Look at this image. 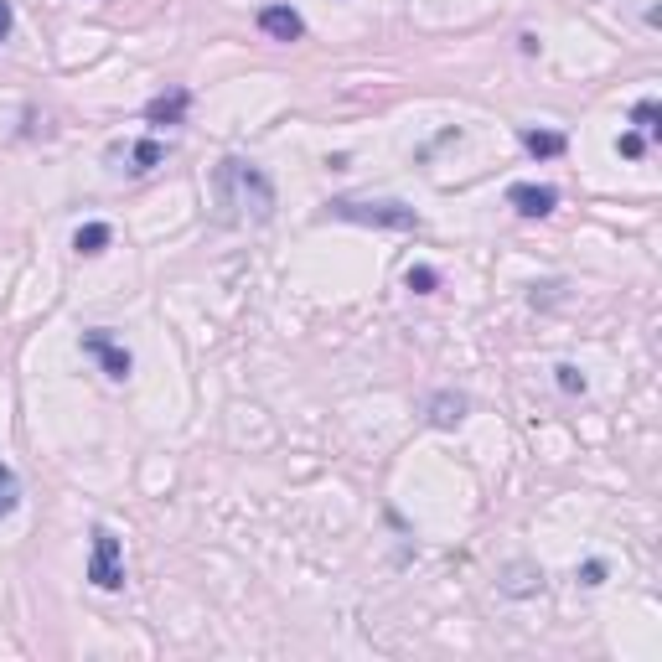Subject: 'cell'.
<instances>
[{"label": "cell", "instance_id": "obj_19", "mask_svg": "<svg viewBox=\"0 0 662 662\" xmlns=\"http://www.w3.org/2000/svg\"><path fill=\"white\" fill-rule=\"evenodd\" d=\"M0 487H16V471H11L6 461H0Z\"/></svg>", "mask_w": 662, "mask_h": 662}, {"label": "cell", "instance_id": "obj_4", "mask_svg": "<svg viewBox=\"0 0 662 662\" xmlns=\"http://www.w3.org/2000/svg\"><path fill=\"white\" fill-rule=\"evenodd\" d=\"M83 352L88 357H99V368L114 378V383H125L130 373H135V357H130V347H119L109 331H83Z\"/></svg>", "mask_w": 662, "mask_h": 662}, {"label": "cell", "instance_id": "obj_14", "mask_svg": "<svg viewBox=\"0 0 662 662\" xmlns=\"http://www.w3.org/2000/svg\"><path fill=\"white\" fill-rule=\"evenodd\" d=\"M616 150H621L626 161H642V156H647V135H642V130H626V135L616 140Z\"/></svg>", "mask_w": 662, "mask_h": 662}, {"label": "cell", "instance_id": "obj_13", "mask_svg": "<svg viewBox=\"0 0 662 662\" xmlns=\"http://www.w3.org/2000/svg\"><path fill=\"white\" fill-rule=\"evenodd\" d=\"M404 285L414 290V295H435V285H440V275L430 264H409V275H404Z\"/></svg>", "mask_w": 662, "mask_h": 662}, {"label": "cell", "instance_id": "obj_8", "mask_svg": "<svg viewBox=\"0 0 662 662\" xmlns=\"http://www.w3.org/2000/svg\"><path fill=\"white\" fill-rule=\"evenodd\" d=\"M187 104H192L187 88H171V94H161V99H150V104H145V119H150V125H182Z\"/></svg>", "mask_w": 662, "mask_h": 662}, {"label": "cell", "instance_id": "obj_7", "mask_svg": "<svg viewBox=\"0 0 662 662\" xmlns=\"http://www.w3.org/2000/svg\"><path fill=\"white\" fill-rule=\"evenodd\" d=\"M259 32L269 42H300V37H306V21H300L295 6H264L259 11Z\"/></svg>", "mask_w": 662, "mask_h": 662}, {"label": "cell", "instance_id": "obj_15", "mask_svg": "<svg viewBox=\"0 0 662 662\" xmlns=\"http://www.w3.org/2000/svg\"><path fill=\"white\" fill-rule=\"evenodd\" d=\"M554 378H559L564 394H585V388H590V383H585V373H580V368H569V363H559V368H554Z\"/></svg>", "mask_w": 662, "mask_h": 662}, {"label": "cell", "instance_id": "obj_18", "mask_svg": "<svg viewBox=\"0 0 662 662\" xmlns=\"http://www.w3.org/2000/svg\"><path fill=\"white\" fill-rule=\"evenodd\" d=\"M11 37V0H0V42Z\"/></svg>", "mask_w": 662, "mask_h": 662}, {"label": "cell", "instance_id": "obj_3", "mask_svg": "<svg viewBox=\"0 0 662 662\" xmlns=\"http://www.w3.org/2000/svg\"><path fill=\"white\" fill-rule=\"evenodd\" d=\"M88 580L99 590H125V549L109 528H94V559H88Z\"/></svg>", "mask_w": 662, "mask_h": 662}, {"label": "cell", "instance_id": "obj_17", "mask_svg": "<svg viewBox=\"0 0 662 662\" xmlns=\"http://www.w3.org/2000/svg\"><path fill=\"white\" fill-rule=\"evenodd\" d=\"M16 502H21L16 487H0V518H11V513H16Z\"/></svg>", "mask_w": 662, "mask_h": 662}, {"label": "cell", "instance_id": "obj_5", "mask_svg": "<svg viewBox=\"0 0 662 662\" xmlns=\"http://www.w3.org/2000/svg\"><path fill=\"white\" fill-rule=\"evenodd\" d=\"M507 202L518 207V218H549L559 207V192L538 187V182H513V187H507Z\"/></svg>", "mask_w": 662, "mask_h": 662}, {"label": "cell", "instance_id": "obj_11", "mask_svg": "<svg viewBox=\"0 0 662 662\" xmlns=\"http://www.w3.org/2000/svg\"><path fill=\"white\" fill-rule=\"evenodd\" d=\"M461 414H466V399H461V394H435V404H430V425L450 430V425H461Z\"/></svg>", "mask_w": 662, "mask_h": 662}, {"label": "cell", "instance_id": "obj_10", "mask_svg": "<svg viewBox=\"0 0 662 662\" xmlns=\"http://www.w3.org/2000/svg\"><path fill=\"white\" fill-rule=\"evenodd\" d=\"M523 150L538 161H549V156H564V135L559 130H523Z\"/></svg>", "mask_w": 662, "mask_h": 662}, {"label": "cell", "instance_id": "obj_16", "mask_svg": "<svg viewBox=\"0 0 662 662\" xmlns=\"http://www.w3.org/2000/svg\"><path fill=\"white\" fill-rule=\"evenodd\" d=\"M580 585H590V590H595V585H606V564H600V559H590V564L580 569Z\"/></svg>", "mask_w": 662, "mask_h": 662}, {"label": "cell", "instance_id": "obj_12", "mask_svg": "<svg viewBox=\"0 0 662 662\" xmlns=\"http://www.w3.org/2000/svg\"><path fill=\"white\" fill-rule=\"evenodd\" d=\"M657 119H662V109H657V99H642L637 109H631V125H637V130H642L647 140H652V135L662 130V125H657Z\"/></svg>", "mask_w": 662, "mask_h": 662}, {"label": "cell", "instance_id": "obj_1", "mask_svg": "<svg viewBox=\"0 0 662 662\" xmlns=\"http://www.w3.org/2000/svg\"><path fill=\"white\" fill-rule=\"evenodd\" d=\"M213 202H218V218L223 223H269L275 213V182L254 166V161H238L228 156L213 171Z\"/></svg>", "mask_w": 662, "mask_h": 662}, {"label": "cell", "instance_id": "obj_6", "mask_svg": "<svg viewBox=\"0 0 662 662\" xmlns=\"http://www.w3.org/2000/svg\"><path fill=\"white\" fill-rule=\"evenodd\" d=\"M109 156H114V161H125L130 176H145V171H156V166L166 161V145L145 135V140H130V145H114Z\"/></svg>", "mask_w": 662, "mask_h": 662}, {"label": "cell", "instance_id": "obj_9", "mask_svg": "<svg viewBox=\"0 0 662 662\" xmlns=\"http://www.w3.org/2000/svg\"><path fill=\"white\" fill-rule=\"evenodd\" d=\"M109 244H114V228H109V223H83V228L73 233V249H78L83 259H99Z\"/></svg>", "mask_w": 662, "mask_h": 662}, {"label": "cell", "instance_id": "obj_2", "mask_svg": "<svg viewBox=\"0 0 662 662\" xmlns=\"http://www.w3.org/2000/svg\"><path fill=\"white\" fill-rule=\"evenodd\" d=\"M331 218L342 223H363V228H394V233H414L419 228V213L394 197H378V202H357V197H337L331 202Z\"/></svg>", "mask_w": 662, "mask_h": 662}]
</instances>
